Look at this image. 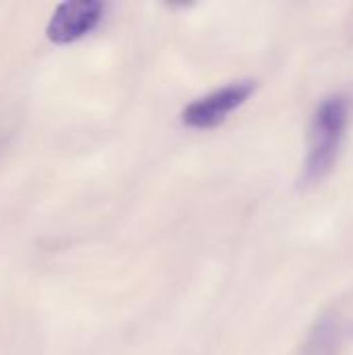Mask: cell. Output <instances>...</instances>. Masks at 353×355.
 <instances>
[{
    "label": "cell",
    "mask_w": 353,
    "mask_h": 355,
    "mask_svg": "<svg viewBox=\"0 0 353 355\" xmlns=\"http://www.w3.org/2000/svg\"><path fill=\"white\" fill-rule=\"evenodd\" d=\"M254 89H256V83L250 79L223 85V87L210 92L208 96L191 102L183 110L181 119L191 129H214L221 123H225V119L233 110H237L241 104H246L248 98L254 94Z\"/></svg>",
    "instance_id": "obj_2"
},
{
    "label": "cell",
    "mask_w": 353,
    "mask_h": 355,
    "mask_svg": "<svg viewBox=\"0 0 353 355\" xmlns=\"http://www.w3.org/2000/svg\"><path fill=\"white\" fill-rule=\"evenodd\" d=\"M347 123L350 100L345 96H329L318 104L310 125L308 158L304 166L306 185L320 183L333 171L345 137Z\"/></svg>",
    "instance_id": "obj_1"
},
{
    "label": "cell",
    "mask_w": 353,
    "mask_h": 355,
    "mask_svg": "<svg viewBox=\"0 0 353 355\" xmlns=\"http://www.w3.org/2000/svg\"><path fill=\"white\" fill-rule=\"evenodd\" d=\"M104 17V4L98 0H69L60 2L46 25L50 42L64 46L92 33Z\"/></svg>",
    "instance_id": "obj_3"
}]
</instances>
